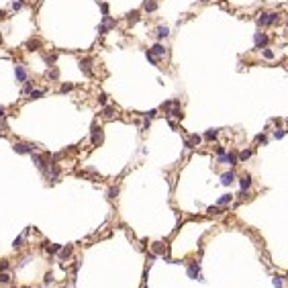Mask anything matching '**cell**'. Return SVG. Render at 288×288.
<instances>
[{
	"instance_id": "25",
	"label": "cell",
	"mask_w": 288,
	"mask_h": 288,
	"mask_svg": "<svg viewBox=\"0 0 288 288\" xmlns=\"http://www.w3.org/2000/svg\"><path fill=\"white\" fill-rule=\"evenodd\" d=\"M145 55H147V59H149V62H151V63H153V66H158V57H155V55L151 53L149 49H147V51H145Z\"/></svg>"
},
{
	"instance_id": "33",
	"label": "cell",
	"mask_w": 288,
	"mask_h": 288,
	"mask_svg": "<svg viewBox=\"0 0 288 288\" xmlns=\"http://www.w3.org/2000/svg\"><path fill=\"white\" fill-rule=\"evenodd\" d=\"M21 8H23V2L21 0H14L12 2V10H21Z\"/></svg>"
},
{
	"instance_id": "41",
	"label": "cell",
	"mask_w": 288,
	"mask_h": 288,
	"mask_svg": "<svg viewBox=\"0 0 288 288\" xmlns=\"http://www.w3.org/2000/svg\"><path fill=\"white\" fill-rule=\"evenodd\" d=\"M4 112H6V110H4V106H0V119H4V117H6Z\"/></svg>"
},
{
	"instance_id": "29",
	"label": "cell",
	"mask_w": 288,
	"mask_h": 288,
	"mask_svg": "<svg viewBox=\"0 0 288 288\" xmlns=\"http://www.w3.org/2000/svg\"><path fill=\"white\" fill-rule=\"evenodd\" d=\"M59 249H62L59 245H47V247H45V251H49V254H57Z\"/></svg>"
},
{
	"instance_id": "11",
	"label": "cell",
	"mask_w": 288,
	"mask_h": 288,
	"mask_svg": "<svg viewBox=\"0 0 288 288\" xmlns=\"http://www.w3.org/2000/svg\"><path fill=\"white\" fill-rule=\"evenodd\" d=\"M233 180H235V172H231V170H229V172H225V174L221 176V182H223L225 186H229L231 182H233Z\"/></svg>"
},
{
	"instance_id": "13",
	"label": "cell",
	"mask_w": 288,
	"mask_h": 288,
	"mask_svg": "<svg viewBox=\"0 0 288 288\" xmlns=\"http://www.w3.org/2000/svg\"><path fill=\"white\" fill-rule=\"evenodd\" d=\"M188 276H190V278H198L200 280V272H198V266H196V264L188 266Z\"/></svg>"
},
{
	"instance_id": "37",
	"label": "cell",
	"mask_w": 288,
	"mask_h": 288,
	"mask_svg": "<svg viewBox=\"0 0 288 288\" xmlns=\"http://www.w3.org/2000/svg\"><path fill=\"white\" fill-rule=\"evenodd\" d=\"M4 270H8V261H6V260L0 261V272H4Z\"/></svg>"
},
{
	"instance_id": "3",
	"label": "cell",
	"mask_w": 288,
	"mask_h": 288,
	"mask_svg": "<svg viewBox=\"0 0 288 288\" xmlns=\"http://www.w3.org/2000/svg\"><path fill=\"white\" fill-rule=\"evenodd\" d=\"M12 149L16 151V153H23V155H25V153H33L37 147H35L33 143H14Z\"/></svg>"
},
{
	"instance_id": "34",
	"label": "cell",
	"mask_w": 288,
	"mask_h": 288,
	"mask_svg": "<svg viewBox=\"0 0 288 288\" xmlns=\"http://www.w3.org/2000/svg\"><path fill=\"white\" fill-rule=\"evenodd\" d=\"M106 100H108V98H106V94H98V104H106Z\"/></svg>"
},
{
	"instance_id": "6",
	"label": "cell",
	"mask_w": 288,
	"mask_h": 288,
	"mask_svg": "<svg viewBox=\"0 0 288 288\" xmlns=\"http://www.w3.org/2000/svg\"><path fill=\"white\" fill-rule=\"evenodd\" d=\"M14 76H16V82H27V68L23 66V63H19L16 68H14Z\"/></svg>"
},
{
	"instance_id": "15",
	"label": "cell",
	"mask_w": 288,
	"mask_h": 288,
	"mask_svg": "<svg viewBox=\"0 0 288 288\" xmlns=\"http://www.w3.org/2000/svg\"><path fill=\"white\" fill-rule=\"evenodd\" d=\"M239 184H241V190H247V188L251 186V178H249V176H243V178L239 180Z\"/></svg>"
},
{
	"instance_id": "10",
	"label": "cell",
	"mask_w": 288,
	"mask_h": 288,
	"mask_svg": "<svg viewBox=\"0 0 288 288\" xmlns=\"http://www.w3.org/2000/svg\"><path fill=\"white\" fill-rule=\"evenodd\" d=\"M143 10L145 12H155V10H158V0H145Z\"/></svg>"
},
{
	"instance_id": "27",
	"label": "cell",
	"mask_w": 288,
	"mask_h": 288,
	"mask_svg": "<svg viewBox=\"0 0 288 288\" xmlns=\"http://www.w3.org/2000/svg\"><path fill=\"white\" fill-rule=\"evenodd\" d=\"M0 282H2V284H8V282H10V274H6V272H0Z\"/></svg>"
},
{
	"instance_id": "20",
	"label": "cell",
	"mask_w": 288,
	"mask_h": 288,
	"mask_svg": "<svg viewBox=\"0 0 288 288\" xmlns=\"http://www.w3.org/2000/svg\"><path fill=\"white\" fill-rule=\"evenodd\" d=\"M31 100H37V98H43V96H45V90H33V92H31Z\"/></svg>"
},
{
	"instance_id": "39",
	"label": "cell",
	"mask_w": 288,
	"mask_h": 288,
	"mask_svg": "<svg viewBox=\"0 0 288 288\" xmlns=\"http://www.w3.org/2000/svg\"><path fill=\"white\" fill-rule=\"evenodd\" d=\"M274 286L276 288H282V280H280V278H274Z\"/></svg>"
},
{
	"instance_id": "21",
	"label": "cell",
	"mask_w": 288,
	"mask_h": 288,
	"mask_svg": "<svg viewBox=\"0 0 288 288\" xmlns=\"http://www.w3.org/2000/svg\"><path fill=\"white\" fill-rule=\"evenodd\" d=\"M35 90V84L31 82V80H27V84H25V88H23V94H31Z\"/></svg>"
},
{
	"instance_id": "31",
	"label": "cell",
	"mask_w": 288,
	"mask_h": 288,
	"mask_svg": "<svg viewBox=\"0 0 288 288\" xmlns=\"http://www.w3.org/2000/svg\"><path fill=\"white\" fill-rule=\"evenodd\" d=\"M117 194H119V188H110V190H108V198H110V200L117 198Z\"/></svg>"
},
{
	"instance_id": "40",
	"label": "cell",
	"mask_w": 288,
	"mask_h": 288,
	"mask_svg": "<svg viewBox=\"0 0 288 288\" xmlns=\"http://www.w3.org/2000/svg\"><path fill=\"white\" fill-rule=\"evenodd\" d=\"M217 153H219V155H225V147H217Z\"/></svg>"
},
{
	"instance_id": "1",
	"label": "cell",
	"mask_w": 288,
	"mask_h": 288,
	"mask_svg": "<svg viewBox=\"0 0 288 288\" xmlns=\"http://www.w3.org/2000/svg\"><path fill=\"white\" fill-rule=\"evenodd\" d=\"M278 19H280V14L278 12H264V14H260L258 23H260V25H274Z\"/></svg>"
},
{
	"instance_id": "16",
	"label": "cell",
	"mask_w": 288,
	"mask_h": 288,
	"mask_svg": "<svg viewBox=\"0 0 288 288\" xmlns=\"http://www.w3.org/2000/svg\"><path fill=\"white\" fill-rule=\"evenodd\" d=\"M112 115H115V106H104L102 108V117L104 119H112Z\"/></svg>"
},
{
	"instance_id": "44",
	"label": "cell",
	"mask_w": 288,
	"mask_h": 288,
	"mask_svg": "<svg viewBox=\"0 0 288 288\" xmlns=\"http://www.w3.org/2000/svg\"><path fill=\"white\" fill-rule=\"evenodd\" d=\"M200 2H206V0H200Z\"/></svg>"
},
{
	"instance_id": "5",
	"label": "cell",
	"mask_w": 288,
	"mask_h": 288,
	"mask_svg": "<svg viewBox=\"0 0 288 288\" xmlns=\"http://www.w3.org/2000/svg\"><path fill=\"white\" fill-rule=\"evenodd\" d=\"M237 159H239V155H237L235 151H231L229 155H219V164H229V165H237Z\"/></svg>"
},
{
	"instance_id": "2",
	"label": "cell",
	"mask_w": 288,
	"mask_h": 288,
	"mask_svg": "<svg viewBox=\"0 0 288 288\" xmlns=\"http://www.w3.org/2000/svg\"><path fill=\"white\" fill-rule=\"evenodd\" d=\"M115 25H117V21H112L110 16H102V23H100V27H98V33L106 35L110 29H115Z\"/></svg>"
},
{
	"instance_id": "19",
	"label": "cell",
	"mask_w": 288,
	"mask_h": 288,
	"mask_svg": "<svg viewBox=\"0 0 288 288\" xmlns=\"http://www.w3.org/2000/svg\"><path fill=\"white\" fill-rule=\"evenodd\" d=\"M69 255H72V245L59 249V258H62V260H66V258H69Z\"/></svg>"
},
{
	"instance_id": "9",
	"label": "cell",
	"mask_w": 288,
	"mask_h": 288,
	"mask_svg": "<svg viewBox=\"0 0 288 288\" xmlns=\"http://www.w3.org/2000/svg\"><path fill=\"white\" fill-rule=\"evenodd\" d=\"M149 51H151L153 55H155V57H162V55H165V53H168V49H165L164 45H162V43H155V45H153V47H151Z\"/></svg>"
},
{
	"instance_id": "28",
	"label": "cell",
	"mask_w": 288,
	"mask_h": 288,
	"mask_svg": "<svg viewBox=\"0 0 288 288\" xmlns=\"http://www.w3.org/2000/svg\"><path fill=\"white\" fill-rule=\"evenodd\" d=\"M247 158H251V149H243V151L239 153V159H243V162H245Z\"/></svg>"
},
{
	"instance_id": "23",
	"label": "cell",
	"mask_w": 288,
	"mask_h": 288,
	"mask_svg": "<svg viewBox=\"0 0 288 288\" xmlns=\"http://www.w3.org/2000/svg\"><path fill=\"white\" fill-rule=\"evenodd\" d=\"M137 21H139V12H137V10H133V12H129V23H131V25H135Z\"/></svg>"
},
{
	"instance_id": "4",
	"label": "cell",
	"mask_w": 288,
	"mask_h": 288,
	"mask_svg": "<svg viewBox=\"0 0 288 288\" xmlns=\"http://www.w3.org/2000/svg\"><path fill=\"white\" fill-rule=\"evenodd\" d=\"M90 139H92V145L102 143V129H100L98 125H92V135H90Z\"/></svg>"
},
{
	"instance_id": "35",
	"label": "cell",
	"mask_w": 288,
	"mask_h": 288,
	"mask_svg": "<svg viewBox=\"0 0 288 288\" xmlns=\"http://www.w3.org/2000/svg\"><path fill=\"white\" fill-rule=\"evenodd\" d=\"M208 215H219V206H208V211H206Z\"/></svg>"
},
{
	"instance_id": "42",
	"label": "cell",
	"mask_w": 288,
	"mask_h": 288,
	"mask_svg": "<svg viewBox=\"0 0 288 288\" xmlns=\"http://www.w3.org/2000/svg\"><path fill=\"white\" fill-rule=\"evenodd\" d=\"M4 19H6V12H4V10H0V21H4Z\"/></svg>"
},
{
	"instance_id": "43",
	"label": "cell",
	"mask_w": 288,
	"mask_h": 288,
	"mask_svg": "<svg viewBox=\"0 0 288 288\" xmlns=\"http://www.w3.org/2000/svg\"><path fill=\"white\" fill-rule=\"evenodd\" d=\"M0 45H2V37H0Z\"/></svg>"
},
{
	"instance_id": "12",
	"label": "cell",
	"mask_w": 288,
	"mask_h": 288,
	"mask_svg": "<svg viewBox=\"0 0 288 288\" xmlns=\"http://www.w3.org/2000/svg\"><path fill=\"white\" fill-rule=\"evenodd\" d=\"M168 35H170V29H168V27H164V25L155 29V37H158V39H165Z\"/></svg>"
},
{
	"instance_id": "38",
	"label": "cell",
	"mask_w": 288,
	"mask_h": 288,
	"mask_svg": "<svg viewBox=\"0 0 288 288\" xmlns=\"http://www.w3.org/2000/svg\"><path fill=\"white\" fill-rule=\"evenodd\" d=\"M155 115H158V110H149V112L145 115V119H153V117H155Z\"/></svg>"
},
{
	"instance_id": "18",
	"label": "cell",
	"mask_w": 288,
	"mask_h": 288,
	"mask_svg": "<svg viewBox=\"0 0 288 288\" xmlns=\"http://www.w3.org/2000/svg\"><path fill=\"white\" fill-rule=\"evenodd\" d=\"M231 200H233V194H223V196L219 198V204H221V206H225V204H229Z\"/></svg>"
},
{
	"instance_id": "30",
	"label": "cell",
	"mask_w": 288,
	"mask_h": 288,
	"mask_svg": "<svg viewBox=\"0 0 288 288\" xmlns=\"http://www.w3.org/2000/svg\"><path fill=\"white\" fill-rule=\"evenodd\" d=\"M23 241H25V237H16V239H14V243H12V247H14V249L23 247Z\"/></svg>"
},
{
	"instance_id": "26",
	"label": "cell",
	"mask_w": 288,
	"mask_h": 288,
	"mask_svg": "<svg viewBox=\"0 0 288 288\" xmlns=\"http://www.w3.org/2000/svg\"><path fill=\"white\" fill-rule=\"evenodd\" d=\"M153 251H155V254H164L165 245H162V243H153Z\"/></svg>"
},
{
	"instance_id": "8",
	"label": "cell",
	"mask_w": 288,
	"mask_h": 288,
	"mask_svg": "<svg viewBox=\"0 0 288 288\" xmlns=\"http://www.w3.org/2000/svg\"><path fill=\"white\" fill-rule=\"evenodd\" d=\"M268 45V35L266 33H255V47H266Z\"/></svg>"
},
{
	"instance_id": "22",
	"label": "cell",
	"mask_w": 288,
	"mask_h": 288,
	"mask_svg": "<svg viewBox=\"0 0 288 288\" xmlns=\"http://www.w3.org/2000/svg\"><path fill=\"white\" fill-rule=\"evenodd\" d=\"M217 135H219V131H217V129H208L204 133V139H215Z\"/></svg>"
},
{
	"instance_id": "7",
	"label": "cell",
	"mask_w": 288,
	"mask_h": 288,
	"mask_svg": "<svg viewBox=\"0 0 288 288\" xmlns=\"http://www.w3.org/2000/svg\"><path fill=\"white\" fill-rule=\"evenodd\" d=\"M80 69H82L86 76H92V59H90V57H82V59H80Z\"/></svg>"
},
{
	"instance_id": "36",
	"label": "cell",
	"mask_w": 288,
	"mask_h": 288,
	"mask_svg": "<svg viewBox=\"0 0 288 288\" xmlns=\"http://www.w3.org/2000/svg\"><path fill=\"white\" fill-rule=\"evenodd\" d=\"M264 57L272 59V57H274V51H270V49H264Z\"/></svg>"
},
{
	"instance_id": "14",
	"label": "cell",
	"mask_w": 288,
	"mask_h": 288,
	"mask_svg": "<svg viewBox=\"0 0 288 288\" xmlns=\"http://www.w3.org/2000/svg\"><path fill=\"white\" fill-rule=\"evenodd\" d=\"M45 76H47L49 80H57V78H59V69H57V68L53 66L51 69H47V74H45Z\"/></svg>"
},
{
	"instance_id": "32",
	"label": "cell",
	"mask_w": 288,
	"mask_h": 288,
	"mask_svg": "<svg viewBox=\"0 0 288 288\" xmlns=\"http://www.w3.org/2000/svg\"><path fill=\"white\" fill-rule=\"evenodd\" d=\"M284 135H286V131H284V129H278V131H274V137H276V139H282Z\"/></svg>"
},
{
	"instance_id": "17",
	"label": "cell",
	"mask_w": 288,
	"mask_h": 288,
	"mask_svg": "<svg viewBox=\"0 0 288 288\" xmlns=\"http://www.w3.org/2000/svg\"><path fill=\"white\" fill-rule=\"evenodd\" d=\"M200 143V137L198 135H190V139L186 141V147H194V145H198Z\"/></svg>"
},
{
	"instance_id": "24",
	"label": "cell",
	"mask_w": 288,
	"mask_h": 288,
	"mask_svg": "<svg viewBox=\"0 0 288 288\" xmlns=\"http://www.w3.org/2000/svg\"><path fill=\"white\" fill-rule=\"evenodd\" d=\"M69 90H74V84H62V86H59V92H62V94H66Z\"/></svg>"
}]
</instances>
